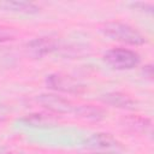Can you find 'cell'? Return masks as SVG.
I'll use <instances>...</instances> for the list:
<instances>
[{"instance_id": "5", "label": "cell", "mask_w": 154, "mask_h": 154, "mask_svg": "<svg viewBox=\"0 0 154 154\" xmlns=\"http://www.w3.org/2000/svg\"><path fill=\"white\" fill-rule=\"evenodd\" d=\"M36 101L54 114H67L75 111V106L70 100L57 94H40L36 96Z\"/></svg>"}, {"instance_id": "3", "label": "cell", "mask_w": 154, "mask_h": 154, "mask_svg": "<svg viewBox=\"0 0 154 154\" xmlns=\"http://www.w3.org/2000/svg\"><path fill=\"white\" fill-rule=\"evenodd\" d=\"M103 61L114 70H131L140 64L141 58L135 51L117 47L103 54Z\"/></svg>"}, {"instance_id": "10", "label": "cell", "mask_w": 154, "mask_h": 154, "mask_svg": "<svg viewBox=\"0 0 154 154\" xmlns=\"http://www.w3.org/2000/svg\"><path fill=\"white\" fill-rule=\"evenodd\" d=\"M1 6L6 11L24 13V14H35L40 12V7L29 1H5L1 2Z\"/></svg>"}, {"instance_id": "1", "label": "cell", "mask_w": 154, "mask_h": 154, "mask_svg": "<svg viewBox=\"0 0 154 154\" xmlns=\"http://www.w3.org/2000/svg\"><path fill=\"white\" fill-rule=\"evenodd\" d=\"M101 31L109 38L130 46H142L147 42L146 37L138 30L120 22H108L101 28Z\"/></svg>"}, {"instance_id": "7", "label": "cell", "mask_w": 154, "mask_h": 154, "mask_svg": "<svg viewBox=\"0 0 154 154\" xmlns=\"http://www.w3.org/2000/svg\"><path fill=\"white\" fill-rule=\"evenodd\" d=\"M101 101L106 105H109L112 107L123 108V109H135L136 102L126 94L119 93V91H112L102 95Z\"/></svg>"}, {"instance_id": "13", "label": "cell", "mask_w": 154, "mask_h": 154, "mask_svg": "<svg viewBox=\"0 0 154 154\" xmlns=\"http://www.w3.org/2000/svg\"><path fill=\"white\" fill-rule=\"evenodd\" d=\"M1 123H2V120H1V119H0V124H1Z\"/></svg>"}, {"instance_id": "9", "label": "cell", "mask_w": 154, "mask_h": 154, "mask_svg": "<svg viewBox=\"0 0 154 154\" xmlns=\"http://www.w3.org/2000/svg\"><path fill=\"white\" fill-rule=\"evenodd\" d=\"M73 113L83 119H88V120H93V122H100L106 117V112L102 108L96 107L94 105L77 106V107H75Z\"/></svg>"}, {"instance_id": "11", "label": "cell", "mask_w": 154, "mask_h": 154, "mask_svg": "<svg viewBox=\"0 0 154 154\" xmlns=\"http://www.w3.org/2000/svg\"><path fill=\"white\" fill-rule=\"evenodd\" d=\"M13 37V32L11 29H4L0 28V42H5L8 40H12Z\"/></svg>"}, {"instance_id": "8", "label": "cell", "mask_w": 154, "mask_h": 154, "mask_svg": "<svg viewBox=\"0 0 154 154\" xmlns=\"http://www.w3.org/2000/svg\"><path fill=\"white\" fill-rule=\"evenodd\" d=\"M20 122L28 126L47 128V126H54L58 123V118L54 114H49V113H31L22 118Z\"/></svg>"}, {"instance_id": "4", "label": "cell", "mask_w": 154, "mask_h": 154, "mask_svg": "<svg viewBox=\"0 0 154 154\" xmlns=\"http://www.w3.org/2000/svg\"><path fill=\"white\" fill-rule=\"evenodd\" d=\"M46 85L52 90L69 94H81L85 90V85L78 79L63 73L48 75L46 77Z\"/></svg>"}, {"instance_id": "14", "label": "cell", "mask_w": 154, "mask_h": 154, "mask_svg": "<svg viewBox=\"0 0 154 154\" xmlns=\"http://www.w3.org/2000/svg\"><path fill=\"white\" fill-rule=\"evenodd\" d=\"M20 154H24V153H20Z\"/></svg>"}, {"instance_id": "12", "label": "cell", "mask_w": 154, "mask_h": 154, "mask_svg": "<svg viewBox=\"0 0 154 154\" xmlns=\"http://www.w3.org/2000/svg\"><path fill=\"white\" fill-rule=\"evenodd\" d=\"M132 7H136V8H140V10H144V11H149V12H153V5L150 4H144V2H135L131 5Z\"/></svg>"}, {"instance_id": "6", "label": "cell", "mask_w": 154, "mask_h": 154, "mask_svg": "<svg viewBox=\"0 0 154 154\" xmlns=\"http://www.w3.org/2000/svg\"><path fill=\"white\" fill-rule=\"evenodd\" d=\"M58 48L57 40L52 37H38L26 43V52L34 58H42Z\"/></svg>"}, {"instance_id": "2", "label": "cell", "mask_w": 154, "mask_h": 154, "mask_svg": "<svg viewBox=\"0 0 154 154\" xmlns=\"http://www.w3.org/2000/svg\"><path fill=\"white\" fill-rule=\"evenodd\" d=\"M83 147L96 154H120L124 150L123 144L111 134H93L83 142Z\"/></svg>"}]
</instances>
